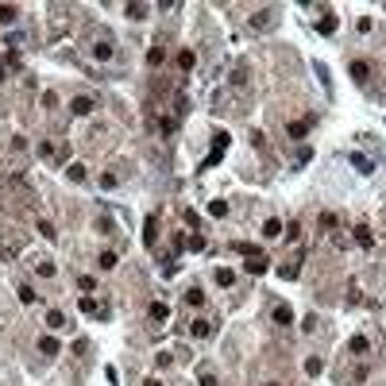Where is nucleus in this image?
Wrapping results in <instances>:
<instances>
[{"label": "nucleus", "instance_id": "b1692460", "mask_svg": "<svg viewBox=\"0 0 386 386\" xmlns=\"http://www.w3.org/2000/svg\"><path fill=\"white\" fill-rule=\"evenodd\" d=\"M35 297H39V294H35L31 286H19V301H23V305H35Z\"/></svg>", "mask_w": 386, "mask_h": 386}, {"label": "nucleus", "instance_id": "c85d7f7f", "mask_svg": "<svg viewBox=\"0 0 386 386\" xmlns=\"http://www.w3.org/2000/svg\"><path fill=\"white\" fill-rule=\"evenodd\" d=\"M217 282H221V286H232V282H236V275H232L228 267H221V271H217Z\"/></svg>", "mask_w": 386, "mask_h": 386}, {"label": "nucleus", "instance_id": "423d86ee", "mask_svg": "<svg viewBox=\"0 0 386 386\" xmlns=\"http://www.w3.org/2000/svg\"><path fill=\"white\" fill-rule=\"evenodd\" d=\"M147 317L163 325V321H170V305H166V301H151V309H147Z\"/></svg>", "mask_w": 386, "mask_h": 386}, {"label": "nucleus", "instance_id": "72a5a7b5", "mask_svg": "<svg viewBox=\"0 0 386 386\" xmlns=\"http://www.w3.org/2000/svg\"><path fill=\"white\" fill-rule=\"evenodd\" d=\"M224 213H228V205H224V201H213V205H209V217H224Z\"/></svg>", "mask_w": 386, "mask_h": 386}, {"label": "nucleus", "instance_id": "7c9ffc66", "mask_svg": "<svg viewBox=\"0 0 386 386\" xmlns=\"http://www.w3.org/2000/svg\"><path fill=\"white\" fill-rule=\"evenodd\" d=\"M159 62H163V47H151L147 51V66H159Z\"/></svg>", "mask_w": 386, "mask_h": 386}, {"label": "nucleus", "instance_id": "2eb2a0df", "mask_svg": "<svg viewBox=\"0 0 386 386\" xmlns=\"http://www.w3.org/2000/svg\"><path fill=\"white\" fill-rule=\"evenodd\" d=\"M77 309H81L85 317H97V301H93L89 294H81V301H77Z\"/></svg>", "mask_w": 386, "mask_h": 386}, {"label": "nucleus", "instance_id": "1a4fd4ad", "mask_svg": "<svg viewBox=\"0 0 386 386\" xmlns=\"http://www.w3.org/2000/svg\"><path fill=\"white\" fill-rule=\"evenodd\" d=\"M355 243H359V247H371V243H375V236H371L367 224H355Z\"/></svg>", "mask_w": 386, "mask_h": 386}, {"label": "nucleus", "instance_id": "f3484780", "mask_svg": "<svg viewBox=\"0 0 386 386\" xmlns=\"http://www.w3.org/2000/svg\"><path fill=\"white\" fill-rule=\"evenodd\" d=\"M16 16H19L16 4H0V23H16Z\"/></svg>", "mask_w": 386, "mask_h": 386}, {"label": "nucleus", "instance_id": "c9c22d12", "mask_svg": "<svg viewBox=\"0 0 386 386\" xmlns=\"http://www.w3.org/2000/svg\"><path fill=\"white\" fill-rule=\"evenodd\" d=\"M93 55H97V58H112V47H109V43H97Z\"/></svg>", "mask_w": 386, "mask_h": 386}, {"label": "nucleus", "instance_id": "f03ea898", "mask_svg": "<svg viewBox=\"0 0 386 386\" xmlns=\"http://www.w3.org/2000/svg\"><path fill=\"white\" fill-rule=\"evenodd\" d=\"M313 124H317V116H313V112H309V116H305V120H294V124H286V135H290V139H305V135H309V128H313Z\"/></svg>", "mask_w": 386, "mask_h": 386}, {"label": "nucleus", "instance_id": "a211bd4d", "mask_svg": "<svg viewBox=\"0 0 386 386\" xmlns=\"http://www.w3.org/2000/svg\"><path fill=\"white\" fill-rule=\"evenodd\" d=\"M39 351H43V355H58V340L55 336H43V340H39Z\"/></svg>", "mask_w": 386, "mask_h": 386}, {"label": "nucleus", "instance_id": "473e14b6", "mask_svg": "<svg viewBox=\"0 0 386 386\" xmlns=\"http://www.w3.org/2000/svg\"><path fill=\"white\" fill-rule=\"evenodd\" d=\"M185 247H189V251H205V239H201V236H189Z\"/></svg>", "mask_w": 386, "mask_h": 386}, {"label": "nucleus", "instance_id": "aec40b11", "mask_svg": "<svg viewBox=\"0 0 386 386\" xmlns=\"http://www.w3.org/2000/svg\"><path fill=\"white\" fill-rule=\"evenodd\" d=\"M178 66H182V70H193V66H197V55H193V51H182V55H178Z\"/></svg>", "mask_w": 386, "mask_h": 386}, {"label": "nucleus", "instance_id": "5701e85b", "mask_svg": "<svg viewBox=\"0 0 386 386\" xmlns=\"http://www.w3.org/2000/svg\"><path fill=\"white\" fill-rule=\"evenodd\" d=\"M275 23V12H259V19H251V27H271Z\"/></svg>", "mask_w": 386, "mask_h": 386}, {"label": "nucleus", "instance_id": "39448f33", "mask_svg": "<svg viewBox=\"0 0 386 386\" xmlns=\"http://www.w3.org/2000/svg\"><path fill=\"white\" fill-rule=\"evenodd\" d=\"M70 109H74V116H89L97 105H93V97H74V101H70Z\"/></svg>", "mask_w": 386, "mask_h": 386}, {"label": "nucleus", "instance_id": "58836bf2", "mask_svg": "<svg viewBox=\"0 0 386 386\" xmlns=\"http://www.w3.org/2000/svg\"><path fill=\"white\" fill-rule=\"evenodd\" d=\"M4 77H8V70H4V58H0V81H4Z\"/></svg>", "mask_w": 386, "mask_h": 386}, {"label": "nucleus", "instance_id": "f8f14e48", "mask_svg": "<svg viewBox=\"0 0 386 386\" xmlns=\"http://www.w3.org/2000/svg\"><path fill=\"white\" fill-rule=\"evenodd\" d=\"M263 236H267V239H278V236H282V221H278V217H271V221L263 224Z\"/></svg>", "mask_w": 386, "mask_h": 386}, {"label": "nucleus", "instance_id": "6e6552de", "mask_svg": "<svg viewBox=\"0 0 386 386\" xmlns=\"http://www.w3.org/2000/svg\"><path fill=\"white\" fill-rule=\"evenodd\" d=\"M351 77H355V81L363 85V81L371 77V62H363V58H355V62H351Z\"/></svg>", "mask_w": 386, "mask_h": 386}, {"label": "nucleus", "instance_id": "ea45409f", "mask_svg": "<svg viewBox=\"0 0 386 386\" xmlns=\"http://www.w3.org/2000/svg\"><path fill=\"white\" fill-rule=\"evenodd\" d=\"M143 386H163V383H159V379H147V383H143Z\"/></svg>", "mask_w": 386, "mask_h": 386}, {"label": "nucleus", "instance_id": "cd10ccee", "mask_svg": "<svg viewBox=\"0 0 386 386\" xmlns=\"http://www.w3.org/2000/svg\"><path fill=\"white\" fill-rule=\"evenodd\" d=\"M35 271H39V275H55V263H51V259H39V263H35Z\"/></svg>", "mask_w": 386, "mask_h": 386}, {"label": "nucleus", "instance_id": "bb28decb", "mask_svg": "<svg viewBox=\"0 0 386 386\" xmlns=\"http://www.w3.org/2000/svg\"><path fill=\"white\" fill-rule=\"evenodd\" d=\"M305 371H309V375H321V371H325V363L313 355V359H305Z\"/></svg>", "mask_w": 386, "mask_h": 386}, {"label": "nucleus", "instance_id": "412c9836", "mask_svg": "<svg viewBox=\"0 0 386 386\" xmlns=\"http://www.w3.org/2000/svg\"><path fill=\"white\" fill-rule=\"evenodd\" d=\"M66 174H70V182H85V166H81V163L66 166Z\"/></svg>", "mask_w": 386, "mask_h": 386}, {"label": "nucleus", "instance_id": "0eeeda50", "mask_svg": "<svg viewBox=\"0 0 386 386\" xmlns=\"http://www.w3.org/2000/svg\"><path fill=\"white\" fill-rule=\"evenodd\" d=\"M348 163L355 166V170H359V174H371V170H375V163H371V159H367V155H359V151H351V155H348Z\"/></svg>", "mask_w": 386, "mask_h": 386}, {"label": "nucleus", "instance_id": "9b49d317", "mask_svg": "<svg viewBox=\"0 0 386 386\" xmlns=\"http://www.w3.org/2000/svg\"><path fill=\"white\" fill-rule=\"evenodd\" d=\"M47 325H51L55 332H62L66 329V313H62V309H51V313H47Z\"/></svg>", "mask_w": 386, "mask_h": 386}, {"label": "nucleus", "instance_id": "c756f323", "mask_svg": "<svg viewBox=\"0 0 386 386\" xmlns=\"http://www.w3.org/2000/svg\"><path fill=\"white\" fill-rule=\"evenodd\" d=\"M77 286H81V290H85V294H93V290H97V278L81 275V278H77Z\"/></svg>", "mask_w": 386, "mask_h": 386}, {"label": "nucleus", "instance_id": "dca6fc26", "mask_svg": "<svg viewBox=\"0 0 386 386\" xmlns=\"http://www.w3.org/2000/svg\"><path fill=\"white\" fill-rule=\"evenodd\" d=\"M367 348H371V344H367V336H351V344H348V351H351V355H363Z\"/></svg>", "mask_w": 386, "mask_h": 386}, {"label": "nucleus", "instance_id": "4468645a", "mask_svg": "<svg viewBox=\"0 0 386 386\" xmlns=\"http://www.w3.org/2000/svg\"><path fill=\"white\" fill-rule=\"evenodd\" d=\"M182 301H185V305H201V301H205V294H201L197 286H189V290L182 294Z\"/></svg>", "mask_w": 386, "mask_h": 386}, {"label": "nucleus", "instance_id": "9d476101", "mask_svg": "<svg viewBox=\"0 0 386 386\" xmlns=\"http://www.w3.org/2000/svg\"><path fill=\"white\" fill-rule=\"evenodd\" d=\"M275 325H294V309L290 305H275Z\"/></svg>", "mask_w": 386, "mask_h": 386}, {"label": "nucleus", "instance_id": "393cba45", "mask_svg": "<svg viewBox=\"0 0 386 386\" xmlns=\"http://www.w3.org/2000/svg\"><path fill=\"white\" fill-rule=\"evenodd\" d=\"M97 263H101V271H112V267H116V255H112V251H101Z\"/></svg>", "mask_w": 386, "mask_h": 386}, {"label": "nucleus", "instance_id": "f257e3e1", "mask_svg": "<svg viewBox=\"0 0 386 386\" xmlns=\"http://www.w3.org/2000/svg\"><path fill=\"white\" fill-rule=\"evenodd\" d=\"M224 151H228V131H221V135H213V151H209V159L201 163V170H209V166H217L224 159Z\"/></svg>", "mask_w": 386, "mask_h": 386}, {"label": "nucleus", "instance_id": "4be33fe9", "mask_svg": "<svg viewBox=\"0 0 386 386\" xmlns=\"http://www.w3.org/2000/svg\"><path fill=\"white\" fill-rule=\"evenodd\" d=\"M317 31H321V35H332V31H336V16H325V19L317 23Z\"/></svg>", "mask_w": 386, "mask_h": 386}, {"label": "nucleus", "instance_id": "e433bc0d", "mask_svg": "<svg viewBox=\"0 0 386 386\" xmlns=\"http://www.w3.org/2000/svg\"><path fill=\"white\" fill-rule=\"evenodd\" d=\"M101 189H116V174H105V178H101Z\"/></svg>", "mask_w": 386, "mask_h": 386}, {"label": "nucleus", "instance_id": "2f4dec72", "mask_svg": "<svg viewBox=\"0 0 386 386\" xmlns=\"http://www.w3.org/2000/svg\"><path fill=\"white\" fill-rule=\"evenodd\" d=\"M39 232H43V239H58L55 224H47V221H39Z\"/></svg>", "mask_w": 386, "mask_h": 386}, {"label": "nucleus", "instance_id": "20e7f679", "mask_svg": "<svg viewBox=\"0 0 386 386\" xmlns=\"http://www.w3.org/2000/svg\"><path fill=\"white\" fill-rule=\"evenodd\" d=\"M155 232H159V217L151 213V217L143 221V243H147V247H155Z\"/></svg>", "mask_w": 386, "mask_h": 386}, {"label": "nucleus", "instance_id": "f704fd0d", "mask_svg": "<svg viewBox=\"0 0 386 386\" xmlns=\"http://www.w3.org/2000/svg\"><path fill=\"white\" fill-rule=\"evenodd\" d=\"M185 224H189V228H193V232H197V228H201V217H197V213H193V209H185Z\"/></svg>", "mask_w": 386, "mask_h": 386}, {"label": "nucleus", "instance_id": "ddd939ff", "mask_svg": "<svg viewBox=\"0 0 386 386\" xmlns=\"http://www.w3.org/2000/svg\"><path fill=\"white\" fill-rule=\"evenodd\" d=\"M189 332L205 340V336H213V321H193V325H189Z\"/></svg>", "mask_w": 386, "mask_h": 386}, {"label": "nucleus", "instance_id": "7ed1b4c3", "mask_svg": "<svg viewBox=\"0 0 386 386\" xmlns=\"http://www.w3.org/2000/svg\"><path fill=\"white\" fill-rule=\"evenodd\" d=\"M267 267H271V259H267L263 251H251V255H247V263H243V271H247V275H267Z\"/></svg>", "mask_w": 386, "mask_h": 386}, {"label": "nucleus", "instance_id": "a19ab883", "mask_svg": "<svg viewBox=\"0 0 386 386\" xmlns=\"http://www.w3.org/2000/svg\"><path fill=\"white\" fill-rule=\"evenodd\" d=\"M267 386H278V383H267Z\"/></svg>", "mask_w": 386, "mask_h": 386}, {"label": "nucleus", "instance_id": "6ab92c4d", "mask_svg": "<svg viewBox=\"0 0 386 386\" xmlns=\"http://www.w3.org/2000/svg\"><path fill=\"white\" fill-rule=\"evenodd\" d=\"M39 155H43V159H62V151H58L55 143H47V139L39 143Z\"/></svg>", "mask_w": 386, "mask_h": 386}, {"label": "nucleus", "instance_id": "4c0bfd02", "mask_svg": "<svg viewBox=\"0 0 386 386\" xmlns=\"http://www.w3.org/2000/svg\"><path fill=\"white\" fill-rule=\"evenodd\" d=\"M201 386H221V383H217V375H201Z\"/></svg>", "mask_w": 386, "mask_h": 386}, {"label": "nucleus", "instance_id": "a878e982", "mask_svg": "<svg viewBox=\"0 0 386 386\" xmlns=\"http://www.w3.org/2000/svg\"><path fill=\"white\" fill-rule=\"evenodd\" d=\"M128 16H131V19H143V16H147V4H128Z\"/></svg>", "mask_w": 386, "mask_h": 386}]
</instances>
